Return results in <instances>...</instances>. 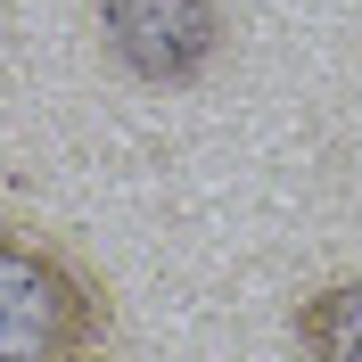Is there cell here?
<instances>
[{"label":"cell","instance_id":"obj_1","mask_svg":"<svg viewBox=\"0 0 362 362\" xmlns=\"http://www.w3.org/2000/svg\"><path fill=\"white\" fill-rule=\"evenodd\" d=\"M107 305L83 280L66 247H49L42 230L0 223V362H66L99 354Z\"/></svg>","mask_w":362,"mask_h":362},{"label":"cell","instance_id":"obj_2","mask_svg":"<svg viewBox=\"0 0 362 362\" xmlns=\"http://www.w3.org/2000/svg\"><path fill=\"white\" fill-rule=\"evenodd\" d=\"M99 42L132 83L189 90L223 49V8L214 0H99Z\"/></svg>","mask_w":362,"mask_h":362},{"label":"cell","instance_id":"obj_3","mask_svg":"<svg viewBox=\"0 0 362 362\" xmlns=\"http://www.w3.org/2000/svg\"><path fill=\"white\" fill-rule=\"evenodd\" d=\"M296 354L305 362H362V272L321 280L296 305Z\"/></svg>","mask_w":362,"mask_h":362},{"label":"cell","instance_id":"obj_4","mask_svg":"<svg viewBox=\"0 0 362 362\" xmlns=\"http://www.w3.org/2000/svg\"><path fill=\"white\" fill-rule=\"evenodd\" d=\"M66 362H99V354H66Z\"/></svg>","mask_w":362,"mask_h":362}]
</instances>
